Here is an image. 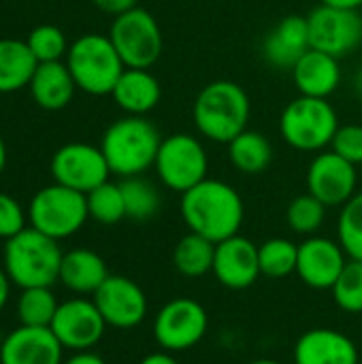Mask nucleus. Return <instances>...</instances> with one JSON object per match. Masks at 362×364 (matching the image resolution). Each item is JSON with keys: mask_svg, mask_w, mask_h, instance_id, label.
Listing matches in <instances>:
<instances>
[{"mask_svg": "<svg viewBox=\"0 0 362 364\" xmlns=\"http://www.w3.org/2000/svg\"><path fill=\"white\" fill-rule=\"evenodd\" d=\"M11 279H9V275H6V271L0 267V311L6 307V303H9V299H11Z\"/></svg>", "mask_w": 362, "mask_h": 364, "instance_id": "41", "label": "nucleus"}, {"mask_svg": "<svg viewBox=\"0 0 362 364\" xmlns=\"http://www.w3.org/2000/svg\"><path fill=\"white\" fill-rule=\"evenodd\" d=\"M154 168L164 188L183 194L207 179L209 156L196 136L177 132L162 139Z\"/></svg>", "mask_w": 362, "mask_h": 364, "instance_id": "9", "label": "nucleus"}, {"mask_svg": "<svg viewBox=\"0 0 362 364\" xmlns=\"http://www.w3.org/2000/svg\"><path fill=\"white\" fill-rule=\"evenodd\" d=\"M348 260L350 258L339 241L314 235L299 243L297 275L314 290H331Z\"/></svg>", "mask_w": 362, "mask_h": 364, "instance_id": "16", "label": "nucleus"}, {"mask_svg": "<svg viewBox=\"0 0 362 364\" xmlns=\"http://www.w3.org/2000/svg\"><path fill=\"white\" fill-rule=\"evenodd\" d=\"M312 49L309 43V26L307 17L303 15H288L284 17L267 36L262 43V55L265 60L280 68V70H292L294 64Z\"/></svg>", "mask_w": 362, "mask_h": 364, "instance_id": "20", "label": "nucleus"}, {"mask_svg": "<svg viewBox=\"0 0 362 364\" xmlns=\"http://www.w3.org/2000/svg\"><path fill=\"white\" fill-rule=\"evenodd\" d=\"M358 186L356 164L348 162L333 149L318 151L307 168V192L326 207H344Z\"/></svg>", "mask_w": 362, "mask_h": 364, "instance_id": "15", "label": "nucleus"}, {"mask_svg": "<svg viewBox=\"0 0 362 364\" xmlns=\"http://www.w3.org/2000/svg\"><path fill=\"white\" fill-rule=\"evenodd\" d=\"M28 90H30L36 107H41L45 111H62L70 105V100L77 92V83H75L64 60L41 62L32 75Z\"/></svg>", "mask_w": 362, "mask_h": 364, "instance_id": "23", "label": "nucleus"}, {"mask_svg": "<svg viewBox=\"0 0 362 364\" xmlns=\"http://www.w3.org/2000/svg\"><path fill=\"white\" fill-rule=\"evenodd\" d=\"M331 149L346 158L352 164H362V126L361 124H344L337 128Z\"/></svg>", "mask_w": 362, "mask_h": 364, "instance_id": "37", "label": "nucleus"}, {"mask_svg": "<svg viewBox=\"0 0 362 364\" xmlns=\"http://www.w3.org/2000/svg\"><path fill=\"white\" fill-rule=\"evenodd\" d=\"M290 73L301 96L329 98L333 92H337L341 83L339 58H333L318 49H309Z\"/></svg>", "mask_w": 362, "mask_h": 364, "instance_id": "21", "label": "nucleus"}, {"mask_svg": "<svg viewBox=\"0 0 362 364\" xmlns=\"http://www.w3.org/2000/svg\"><path fill=\"white\" fill-rule=\"evenodd\" d=\"M337 241L350 260H362V192H356L337 220Z\"/></svg>", "mask_w": 362, "mask_h": 364, "instance_id": "33", "label": "nucleus"}, {"mask_svg": "<svg viewBox=\"0 0 362 364\" xmlns=\"http://www.w3.org/2000/svg\"><path fill=\"white\" fill-rule=\"evenodd\" d=\"M2 343H4V335H2V328H0V350H2Z\"/></svg>", "mask_w": 362, "mask_h": 364, "instance_id": "46", "label": "nucleus"}, {"mask_svg": "<svg viewBox=\"0 0 362 364\" xmlns=\"http://www.w3.org/2000/svg\"><path fill=\"white\" fill-rule=\"evenodd\" d=\"M32 55L36 58V62H60L66 58L68 53V41H66V34L53 26V23H41L36 26L28 38H26Z\"/></svg>", "mask_w": 362, "mask_h": 364, "instance_id": "34", "label": "nucleus"}, {"mask_svg": "<svg viewBox=\"0 0 362 364\" xmlns=\"http://www.w3.org/2000/svg\"><path fill=\"white\" fill-rule=\"evenodd\" d=\"M339 128V117L329 98L301 96L290 100L280 117L282 139L297 151H324Z\"/></svg>", "mask_w": 362, "mask_h": 364, "instance_id": "6", "label": "nucleus"}, {"mask_svg": "<svg viewBox=\"0 0 362 364\" xmlns=\"http://www.w3.org/2000/svg\"><path fill=\"white\" fill-rule=\"evenodd\" d=\"M162 136L143 115H124L115 119L100 139V149L111 175L122 179L139 177L156 164Z\"/></svg>", "mask_w": 362, "mask_h": 364, "instance_id": "3", "label": "nucleus"}, {"mask_svg": "<svg viewBox=\"0 0 362 364\" xmlns=\"http://www.w3.org/2000/svg\"><path fill=\"white\" fill-rule=\"evenodd\" d=\"M51 177L55 183L77 190L81 194L92 192L100 183L109 181L111 168L105 160L100 145L66 143L51 156Z\"/></svg>", "mask_w": 362, "mask_h": 364, "instance_id": "12", "label": "nucleus"}, {"mask_svg": "<svg viewBox=\"0 0 362 364\" xmlns=\"http://www.w3.org/2000/svg\"><path fill=\"white\" fill-rule=\"evenodd\" d=\"M92 301L96 303L107 326L119 331H130L143 324L149 309L143 288L124 275H109L107 282L94 292Z\"/></svg>", "mask_w": 362, "mask_h": 364, "instance_id": "14", "label": "nucleus"}, {"mask_svg": "<svg viewBox=\"0 0 362 364\" xmlns=\"http://www.w3.org/2000/svg\"><path fill=\"white\" fill-rule=\"evenodd\" d=\"M326 209L329 207L322 200H318L314 194L307 192L290 200L286 209V222L290 230H294L297 235L314 237L326 220Z\"/></svg>", "mask_w": 362, "mask_h": 364, "instance_id": "32", "label": "nucleus"}, {"mask_svg": "<svg viewBox=\"0 0 362 364\" xmlns=\"http://www.w3.org/2000/svg\"><path fill=\"white\" fill-rule=\"evenodd\" d=\"M64 252L60 241L34 230L32 226L23 228L19 235L4 241L2 269L17 288H51L60 282Z\"/></svg>", "mask_w": 362, "mask_h": 364, "instance_id": "4", "label": "nucleus"}, {"mask_svg": "<svg viewBox=\"0 0 362 364\" xmlns=\"http://www.w3.org/2000/svg\"><path fill=\"white\" fill-rule=\"evenodd\" d=\"M77 90L90 96H111L124 73V62L109 34L87 32L75 38L64 58Z\"/></svg>", "mask_w": 362, "mask_h": 364, "instance_id": "5", "label": "nucleus"}, {"mask_svg": "<svg viewBox=\"0 0 362 364\" xmlns=\"http://www.w3.org/2000/svg\"><path fill=\"white\" fill-rule=\"evenodd\" d=\"M250 96L247 92L228 79L207 83L192 107L194 126L207 141L213 143H230L250 124Z\"/></svg>", "mask_w": 362, "mask_h": 364, "instance_id": "2", "label": "nucleus"}, {"mask_svg": "<svg viewBox=\"0 0 362 364\" xmlns=\"http://www.w3.org/2000/svg\"><path fill=\"white\" fill-rule=\"evenodd\" d=\"M250 364H282L277 360H271V358H258V360H252Z\"/></svg>", "mask_w": 362, "mask_h": 364, "instance_id": "45", "label": "nucleus"}, {"mask_svg": "<svg viewBox=\"0 0 362 364\" xmlns=\"http://www.w3.org/2000/svg\"><path fill=\"white\" fill-rule=\"evenodd\" d=\"M331 292L339 309L362 314V260H348Z\"/></svg>", "mask_w": 362, "mask_h": 364, "instance_id": "35", "label": "nucleus"}, {"mask_svg": "<svg viewBox=\"0 0 362 364\" xmlns=\"http://www.w3.org/2000/svg\"><path fill=\"white\" fill-rule=\"evenodd\" d=\"M23 228H28V213L23 211L17 198L6 192H0V239L9 241Z\"/></svg>", "mask_w": 362, "mask_h": 364, "instance_id": "36", "label": "nucleus"}, {"mask_svg": "<svg viewBox=\"0 0 362 364\" xmlns=\"http://www.w3.org/2000/svg\"><path fill=\"white\" fill-rule=\"evenodd\" d=\"M92 2H94L96 9H100L102 13L113 15V17H117L122 13H128L130 9L139 6L137 0H92Z\"/></svg>", "mask_w": 362, "mask_h": 364, "instance_id": "38", "label": "nucleus"}, {"mask_svg": "<svg viewBox=\"0 0 362 364\" xmlns=\"http://www.w3.org/2000/svg\"><path fill=\"white\" fill-rule=\"evenodd\" d=\"M211 273L228 290L252 288L262 275L258 264V245L243 235H235L215 243Z\"/></svg>", "mask_w": 362, "mask_h": 364, "instance_id": "17", "label": "nucleus"}, {"mask_svg": "<svg viewBox=\"0 0 362 364\" xmlns=\"http://www.w3.org/2000/svg\"><path fill=\"white\" fill-rule=\"evenodd\" d=\"M312 49L333 58H346L362 45V15L358 9L320 4L307 15Z\"/></svg>", "mask_w": 362, "mask_h": 364, "instance_id": "11", "label": "nucleus"}, {"mask_svg": "<svg viewBox=\"0 0 362 364\" xmlns=\"http://www.w3.org/2000/svg\"><path fill=\"white\" fill-rule=\"evenodd\" d=\"M49 328L64 350L87 352L96 348L105 337L107 322L92 299L77 296L60 303Z\"/></svg>", "mask_w": 362, "mask_h": 364, "instance_id": "13", "label": "nucleus"}, {"mask_svg": "<svg viewBox=\"0 0 362 364\" xmlns=\"http://www.w3.org/2000/svg\"><path fill=\"white\" fill-rule=\"evenodd\" d=\"M213 258H215V243L196 232L183 235L173 250V264L177 273L190 279L211 273Z\"/></svg>", "mask_w": 362, "mask_h": 364, "instance_id": "27", "label": "nucleus"}, {"mask_svg": "<svg viewBox=\"0 0 362 364\" xmlns=\"http://www.w3.org/2000/svg\"><path fill=\"white\" fill-rule=\"evenodd\" d=\"M111 98L126 115H147L160 105L162 87L149 68H124Z\"/></svg>", "mask_w": 362, "mask_h": 364, "instance_id": "22", "label": "nucleus"}, {"mask_svg": "<svg viewBox=\"0 0 362 364\" xmlns=\"http://www.w3.org/2000/svg\"><path fill=\"white\" fill-rule=\"evenodd\" d=\"M352 87H354V92L362 96V68L356 70V75H354V79H352Z\"/></svg>", "mask_w": 362, "mask_h": 364, "instance_id": "44", "label": "nucleus"}, {"mask_svg": "<svg viewBox=\"0 0 362 364\" xmlns=\"http://www.w3.org/2000/svg\"><path fill=\"white\" fill-rule=\"evenodd\" d=\"M87 218L85 194L55 181L41 188L28 205V226L55 241L77 235Z\"/></svg>", "mask_w": 362, "mask_h": 364, "instance_id": "7", "label": "nucleus"}, {"mask_svg": "<svg viewBox=\"0 0 362 364\" xmlns=\"http://www.w3.org/2000/svg\"><path fill=\"white\" fill-rule=\"evenodd\" d=\"M126 205V218L134 222L151 220L160 209V192L151 181H147L143 175L139 177H126L119 183Z\"/></svg>", "mask_w": 362, "mask_h": 364, "instance_id": "30", "label": "nucleus"}, {"mask_svg": "<svg viewBox=\"0 0 362 364\" xmlns=\"http://www.w3.org/2000/svg\"><path fill=\"white\" fill-rule=\"evenodd\" d=\"M297 258H299V245L292 243L290 239L273 237L258 245V264L265 277L284 279L297 273Z\"/></svg>", "mask_w": 362, "mask_h": 364, "instance_id": "29", "label": "nucleus"}, {"mask_svg": "<svg viewBox=\"0 0 362 364\" xmlns=\"http://www.w3.org/2000/svg\"><path fill=\"white\" fill-rule=\"evenodd\" d=\"M6 158H9V154H6V145H4V139L0 136V175L4 173V168H6Z\"/></svg>", "mask_w": 362, "mask_h": 364, "instance_id": "43", "label": "nucleus"}, {"mask_svg": "<svg viewBox=\"0 0 362 364\" xmlns=\"http://www.w3.org/2000/svg\"><path fill=\"white\" fill-rule=\"evenodd\" d=\"M64 348L51 328L21 326L4 337L0 364H62Z\"/></svg>", "mask_w": 362, "mask_h": 364, "instance_id": "18", "label": "nucleus"}, {"mask_svg": "<svg viewBox=\"0 0 362 364\" xmlns=\"http://www.w3.org/2000/svg\"><path fill=\"white\" fill-rule=\"evenodd\" d=\"M179 213L190 232L220 243L239 235L245 218V205L230 183L207 177L181 194Z\"/></svg>", "mask_w": 362, "mask_h": 364, "instance_id": "1", "label": "nucleus"}, {"mask_svg": "<svg viewBox=\"0 0 362 364\" xmlns=\"http://www.w3.org/2000/svg\"><path fill=\"white\" fill-rule=\"evenodd\" d=\"M62 364H107V363H105V358H102V356H98V354H94L92 350H87V352H75L70 358H66Z\"/></svg>", "mask_w": 362, "mask_h": 364, "instance_id": "39", "label": "nucleus"}, {"mask_svg": "<svg viewBox=\"0 0 362 364\" xmlns=\"http://www.w3.org/2000/svg\"><path fill=\"white\" fill-rule=\"evenodd\" d=\"M38 62L26 41L0 38V94H13L30 85Z\"/></svg>", "mask_w": 362, "mask_h": 364, "instance_id": "25", "label": "nucleus"}, {"mask_svg": "<svg viewBox=\"0 0 362 364\" xmlns=\"http://www.w3.org/2000/svg\"><path fill=\"white\" fill-rule=\"evenodd\" d=\"M320 4L341 6V9H361L362 0H320Z\"/></svg>", "mask_w": 362, "mask_h": 364, "instance_id": "42", "label": "nucleus"}, {"mask_svg": "<svg viewBox=\"0 0 362 364\" xmlns=\"http://www.w3.org/2000/svg\"><path fill=\"white\" fill-rule=\"evenodd\" d=\"M109 38L126 68H151L160 60L164 47L156 17L141 6L113 17Z\"/></svg>", "mask_w": 362, "mask_h": 364, "instance_id": "8", "label": "nucleus"}, {"mask_svg": "<svg viewBox=\"0 0 362 364\" xmlns=\"http://www.w3.org/2000/svg\"><path fill=\"white\" fill-rule=\"evenodd\" d=\"M107 262L100 254L87 250V247H77L70 252H64L62 267H60V282L66 290L75 292L77 296H87L107 282L109 277Z\"/></svg>", "mask_w": 362, "mask_h": 364, "instance_id": "24", "label": "nucleus"}, {"mask_svg": "<svg viewBox=\"0 0 362 364\" xmlns=\"http://www.w3.org/2000/svg\"><path fill=\"white\" fill-rule=\"evenodd\" d=\"M85 198H87V213L98 224L113 226L126 218V205L119 183L105 181L92 192H87Z\"/></svg>", "mask_w": 362, "mask_h": 364, "instance_id": "31", "label": "nucleus"}, {"mask_svg": "<svg viewBox=\"0 0 362 364\" xmlns=\"http://www.w3.org/2000/svg\"><path fill=\"white\" fill-rule=\"evenodd\" d=\"M139 364H179V360L173 356V352L162 350V352H151V354H147Z\"/></svg>", "mask_w": 362, "mask_h": 364, "instance_id": "40", "label": "nucleus"}, {"mask_svg": "<svg viewBox=\"0 0 362 364\" xmlns=\"http://www.w3.org/2000/svg\"><path fill=\"white\" fill-rule=\"evenodd\" d=\"M228 160L243 175H260L273 162V145L262 132L247 128L228 143Z\"/></svg>", "mask_w": 362, "mask_h": 364, "instance_id": "26", "label": "nucleus"}, {"mask_svg": "<svg viewBox=\"0 0 362 364\" xmlns=\"http://www.w3.org/2000/svg\"><path fill=\"white\" fill-rule=\"evenodd\" d=\"M294 364H361L356 343L335 328L303 333L292 350Z\"/></svg>", "mask_w": 362, "mask_h": 364, "instance_id": "19", "label": "nucleus"}, {"mask_svg": "<svg viewBox=\"0 0 362 364\" xmlns=\"http://www.w3.org/2000/svg\"><path fill=\"white\" fill-rule=\"evenodd\" d=\"M60 303L51 288L38 286V288H23L17 299V320L21 326H34V328H49L51 320L58 311Z\"/></svg>", "mask_w": 362, "mask_h": 364, "instance_id": "28", "label": "nucleus"}, {"mask_svg": "<svg viewBox=\"0 0 362 364\" xmlns=\"http://www.w3.org/2000/svg\"><path fill=\"white\" fill-rule=\"evenodd\" d=\"M209 328L207 309L188 296H177L160 307L154 320V339L166 352H186L198 346Z\"/></svg>", "mask_w": 362, "mask_h": 364, "instance_id": "10", "label": "nucleus"}]
</instances>
